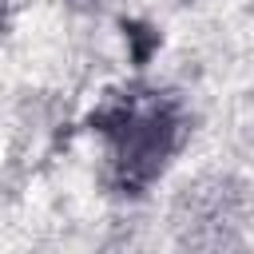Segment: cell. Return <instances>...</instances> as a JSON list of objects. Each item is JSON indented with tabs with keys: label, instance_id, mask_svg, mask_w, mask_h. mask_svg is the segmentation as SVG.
Returning <instances> with one entry per match:
<instances>
[{
	"label": "cell",
	"instance_id": "3",
	"mask_svg": "<svg viewBox=\"0 0 254 254\" xmlns=\"http://www.w3.org/2000/svg\"><path fill=\"white\" fill-rule=\"evenodd\" d=\"M123 32H127V40L135 48V64H147V56L159 48V32L147 28V24H139V20H123Z\"/></svg>",
	"mask_w": 254,
	"mask_h": 254
},
{
	"label": "cell",
	"instance_id": "1",
	"mask_svg": "<svg viewBox=\"0 0 254 254\" xmlns=\"http://www.w3.org/2000/svg\"><path fill=\"white\" fill-rule=\"evenodd\" d=\"M91 127H99L111 143V183L123 194H143L187 139L183 103L167 91L139 87L107 99L91 115Z\"/></svg>",
	"mask_w": 254,
	"mask_h": 254
},
{
	"label": "cell",
	"instance_id": "2",
	"mask_svg": "<svg viewBox=\"0 0 254 254\" xmlns=\"http://www.w3.org/2000/svg\"><path fill=\"white\" fill-rule=\"evenodd\" d=\"M246 214V190L234 179H202L183 190L175 206V226L183 246H234Z\"/></svg>",
	"mask_w": 254,
	"mask_h": 254
},
{
	"label": "cell",
	"instance_id": "4",
	"mask_svg": "<svg viewBox=\"0 0 254 254\" xmlns=\"http://www.w3.org/2000/svg\"><path fill=\"white\" fill-rule=\"evenodd\" d=\"M71 4H75V8H103L107 0H71Z\"/></svg>",
	"mask_w": 254,
	"mask_h": 254
}]
</instances>
